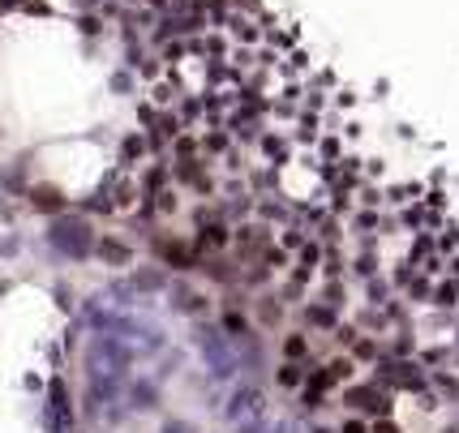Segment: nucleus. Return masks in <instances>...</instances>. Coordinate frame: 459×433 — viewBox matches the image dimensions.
<instances>
[{"instance_id": "f257e3e1", "label": "nucleus", "mask_w": 459, "mask_h": 433, "mask_svg": "<svg viewBox=\"0 0 459 433\" xmlns=\"http://www.w3.org/2000/svg\"><path fill=\"white\" fill-rule=\"evenodd\" d=\"M129 356L133 352L124 347L116 334H94L90 347H86V373H90V386L99 395H112L120 386L124 369H129Z\"/></svg>"}, {"instance_id": "f03ea898", "label": "nucleus", "mask_w": 459, "mask_h": 433, "mask_svg": "<svg viewBox=\"0 0 459 433\" xmlns=\"http://www.w3.org/2000/svg\"><path fill=\"white\" fill-rule=\"evenodd\" d=\"M52 240H56V245L60 249H65V253H73V258H82V253L90 249V228H82V223H60V228L52 232Z\"/></svg>"}, {"instance_id": "7ed1b4c3", "label": "nucleus", "mask_w": 459, "mask_h": 433, "mask_svg": "<svg viewBox=\"0 0 459 433\" xmlns=\"http://www.w3.org/2000/svg\"><path fill=\"white\" fill-rule=\"evenodd\" d=\"M202 347H207V360H211V373L215 378H232L236 373V356L228 347H219L215 339H202Z\"/></svg>"}, {"instance_id": "20e7f679", "label": "nucleus", "mask_w": 459, "mask_h": 433, "mask_svg": "<svg viewBox=\"0 0 459 433\" xmlns=\"http://www.w3.org/2000/svg\"><path fill=\"white\" fill-rule=\"evenodd\" d=\"M249 412H262V395L258 391H241L232 399V408H228V421H241V416H249Z\"/></svg>"}, {"instance_id": "39448f33", "label": "nucleus", "mask_w": 459, "mask_h": 433, "mask_svg": "<svg viewBox=\"0 0 459 433\" xmlns=\"http://www.w3.org/2000/svg\"><path fill=\"white\" fill-rule=\"evenodd\" d=\"M103 258H107V262H129V249L116 245V240H107V245H103Z\"/></svg>"}, {"instance_id": "423d86ee", "label": "nucleus", "mask_w": 459, "mask_h": 433, "mask_svg": "<svg viewBox=\"0 0 459 433\" xmlns=\"http://www.w3.org/2000/svg\"><path fill=\"white\" fill-rule=\"evenodd\" d=\"M279 382H283V386H292V382H300V373H296V369H283Z\"/></svg>"}, {"instance_id": "0eeeda50", "label": "nucleus", "mask_w": 459, "mask_h": 433, "mask_svg": "<svg viewBox=\"0 0 459 433\" xmlns=\"http://www.w3.org/2000/svg\"><path fill=\"white\" fill-rule=\"evenodd\" d=\"M343 433H365V429H360V425H347V429H343Z\"/></svg>"}, {"instance_id": "6e6552de", "label": "nucleus", "mask_w": 459, "mask_h": 433, "mask_svg": "<svg viewBox=\"0 0 459 433\" xmlns=\"http://www.w3.org/2000/svg\"><path fill=\"white\" fill-rule=\"evenodd\" d=\"M378 433H395V425H378Z\"/></svg>"}, {"instance_id": "1a4fd4ad", "label": "nucleus", "mask_w": 459, "mask_h": 433, "mask_svg": "<svg viewBox=\"0 0 459 433\" xmlns=\"http://www.w3.org/2000/svg\"><path fill=\"white\" fill-rule=\"evenodd\" d=\"M168 433H185V429H181V425H172V429H168Z\"/></svg>"}]
</instances>
